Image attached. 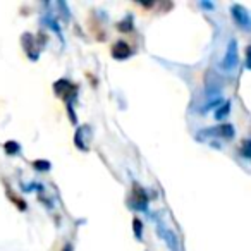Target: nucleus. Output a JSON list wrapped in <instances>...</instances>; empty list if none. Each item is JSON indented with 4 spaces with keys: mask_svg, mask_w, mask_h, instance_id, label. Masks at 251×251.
Listing matches in <instances>:
<instances>
[{
    "mask_svg": "<svg viewBox=\"0 0 251 251\" xmlns=\"http://www.w3.org/2000/svg\"><path fill=\"white\" fill-rule=\"evenodd\" d=\"M237 55H239V53H237V42L236 40H229L226 55H224L222 62H220V67H222L224 71H232L234 67L237 66V60H239Z\"/></svg>",
    "mask_w": 251,
    "mask_h": 251,
    "instance_id": "1",
    "label": "nucleus"
},
{
    "mask_svg": "<svg viewBox=\"0 0 251 251\" xmlns=\"http://www.w3.org/2000/svg\"><path fill=\"white\" fill-rule=\"evenodd\" d=\"M203 136H219V138H226V140H232L234 138V127L230 124H220L219 127L200 131L198 138L201 140Z\"/></svg>",
    "mask_w": 251,
    "mask_h": 251,
    "instance_id": "2",
    "label": "nucleus"
},
{
    "mask_svg": "<svg viewBox=\"0 0 251 251\" xmlns=\"http://www.w3.org/2000/svg\"><path fill=\"white\" fill-rule=\"evenodd\" d=\"M230 12H232V18L237 23V26H241L243 29H250V14L243 5H232Z\"/></svg>",
    "mask_w": 251,
    "mask_h": 251,
    "instance_id": "3",
    "label": "nucleus"
},
{
    "mask_svg": "<svg viewBox=\"0 0 251 251\" xmlns=\"http://www.w3.org/2000/svg\"><path fill=\"white\" fill-rule=\"evenodd\" d=\"M112 55L115 57V59H127V57L131 55V49L129 45L126 42H117L114 47H112Z\"/></svg>",
    "mask_w": 251,
    "mask_h": 251,
    "instance_id": "4",
    "label": "nucleus"
},
{
    "mask_svg": "<svg viewBox=\"0 0 251 251\" xmlns=\"http://www.w3.org/2000/svg\"><path fill=\"white\" fill-rule=\"evenodd\" d=\"M66 90H71V84L67 83V81H64V79L62 81H57V84H55V91H57V93L62 95Z\"/></svg>",
    "mask_w": 251,
    "mask_h": 251,
    "instance_id": "5",
    "label": "nucleus"
},
{
    "mask_svg": "<svg viewBox=\"0 0 251 251\" xmlns=\"http://www.w3.org/2000/svg\"><path fill=\"white\" fill-rule=\"evenodd\" d=\"M229 108H230V103H229V101H226V105H224V107H220V108H219L220 112H217V114H215V117L219 119V121H220V119H224L227 114H229Z\"/></svg>",
    "mask_w": 251,
    "mask_h": 251,
    "instance_id": "6",
    "label": "nucleus"
},
{
    "mask_svg": "<svg viewBox=\"0 0 251 251\" xmlns=\"http://www.w3.org/2000/svg\"><path fill=\"white\" fill-rule=\"evenodd\" d=\"M5 150H7L9 153H18V151H19V145L14 143V141H9V143H5Z\"/></svg>",
    "mask_w": 251,
    "mask_h": 251,
    "instance_id": "7",
    "label": "nucleus"
},
{
    "mask_svg": "<svg viewBox=\"0 0 251 251\" xmlns=\"http://www.w3.org/2000/svg\"><path fill=\"white\" fill-rule=\"evenodd\" d=\"M35 167L38 169V171H47V169L50 167V164H49V162H43V160H36Z\"/></svg>",
    "mask_w": 251,
    "mask_h": 251,
    "instance_id": "8",
    "label": "nucleus"
},
{
    "mask_svg": "<svg viewBox=\"0 0 251 251\" xmlns=\"http://www.w3.org/2000/svg\"><path fill=\"white\" fill-rule=\"evenodd\" d=\"M248 147H250V141H244V148H243V155H244V157H250V151H248Z\"/></svg>",
    "mask_w": 251,
    "mask_h": 251,
    "instance_id": "9",
    "label": "nucleus"
},
{
    "mask_svg": "<svg viewBox=\"0 0 251 251\" xmlns=\"http://www.w3.org/2000/svg\"><path fill=\"white\" fill-rule=\"evenodd\" d=\"M134 230H136V236L140 237L141 236V232H140V220H134Z\"/></svg>",
    "mask_w": 251,
    "mask_h": 251,
    "instance_id": "10",
    "label": "nucleus"
},
{
    "mask_svg": "<svg viewBox=\"0 0 251 251\" xmlns=\"http://www.w3.org/2000/svg\"><path fill=\"white\" fill-rule=\"evenodd\" d=\"M64 251H71V246H69V244H67V246L64 248Z\"/></svg>",
    "mask_w": 251,
    "mask_h": 251,
    "instance_id": "11",
    "label": "nucleus"
}]
</instances>
